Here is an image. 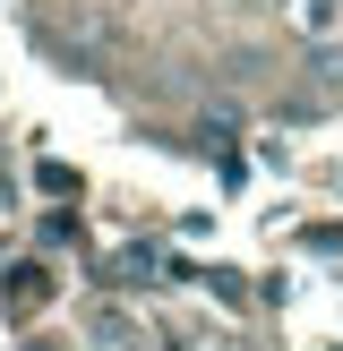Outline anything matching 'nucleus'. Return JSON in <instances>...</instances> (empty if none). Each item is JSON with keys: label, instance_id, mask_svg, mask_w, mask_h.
<instances>
[{"label": "nucleus", "instance_id": "nucleus-2", "mask_svg": "<svg viewBox=\"0 0 343 351\" xmlns=\"http://www.w3.org/2000/svg\"><path fill=\"white\" fill-rule=\"evenodd\" d=\"M326 9H335V0H326Z\"/></svg>", "mask_w": 343, "mask_h": 351}, {"label": "nucleus", "instance_id": "nucleus-1", "mask_svg": "<svg viewBox=\"0 0 343 351\" xmlns=\"http://www.w3.org/2000/svg\"><path fill=\"white\" fill-rule=\"evenodd\" d=\"M249 9H266V0H249Z\"/></svg>", "mask_w": 343, "mask_h": 351}]
</instances>
